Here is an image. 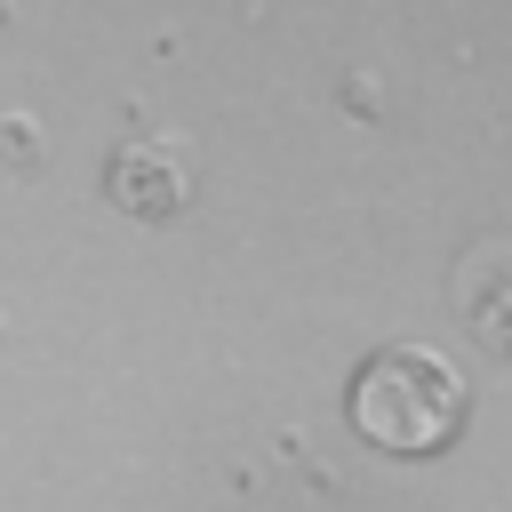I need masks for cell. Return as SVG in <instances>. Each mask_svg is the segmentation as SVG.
<instances>
[{"mask_svg": "<svg viewBox=\"0 0 512 512\" xmlns=\"http://www.w3.org/2000/svg\"><path fill=\"white\" fill-rule=\"evenodd\" d=\"M464 408H472V384L440 344H384L352 376V424H360V440H376L392 456L448 448L464 432Z\"/></svg>", "mask_w": 512, "mask_h": 512, "instance_id": "cell-1", "label": "cell"}, {"mask_svg": "<svg viewBox=\"0 0 512 512\" xmlns=\"http://www.w3.org/2000/svg\"><path fill=\"white\" fill-rule=\"evenodd\" d=\"M104 184H112V200L120 208H136V216H176L184 200H192V152L176 144V136H128L112 160H104Z\"/></svg>", "mask_w": 512, "mask_h": 512, "instance_id": "cell-2", "label": "cell"}, {"mask_svg": "<svg viewBox=\"0 0 512 512\" xmlns=\"http://www.w3.org/2000/svg\"><path fill=\"white\" fill-rule=\"evenodd\" d=\"M456 304H464L472 336H480L496 360H512V240H480V248L464 256Z\"/></svg>", "mask_w": 512, "mask_h": 512, "instance_id": "cell-3", "label": "cell"}]
</instances>
